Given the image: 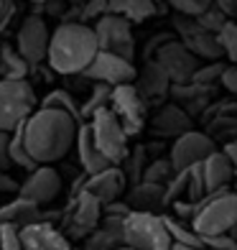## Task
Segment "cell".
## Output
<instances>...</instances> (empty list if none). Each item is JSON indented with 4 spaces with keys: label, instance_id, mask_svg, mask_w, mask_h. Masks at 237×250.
<instances>
[{
    "label": "cell",
    "instance_id": "f6af8a7d",
    "mask_svg": "<svg viewBox=\"0 0 237 250\" xmlns=\"http://www.w3.org/2000/svg\"><path fill=\"white\" fill-rule=\"evenodd\" d=\"M0 191H18V184H16L10 176L0 174Z\"/></svg>",
    "mask_w": 237,
    "mask_h": 250
},
{
    "label": "cell",
    "instance_id": "e0dca14e",
    "mask_svg": "<svg viewBox=\"0 0 237 250\" xmlns=\"http://www.w3.org/2000/svg\"><path fill=\"white\" fill-rule=\"evenodd\" d=\"M125 187H128V176H125V171H122L118 164L102 168V171L87 174V179H84V189L89 191V194H95L102 204L120 199V194L125 191Z\"/></svg>",
    "mask_w": 237,
    "mask_h": 250
},
{
    "label": "cell",
    "instance_id": "30bf717a",
    "mask_svg": "<svg viewBox=\"0 0 237 250\" xmlns=\"http://www.w3.org/2000/svg\"><path fill=\"white\" fill-rule=\"evenodd\" d=\"M82 74L87 79H92V82H102V84H125V82H135V74H138V69H135L133 59H125V56H118L112 51H102L99 49L92 62H89Z\"/></svg>",
    "mask_w": 237,
    "mask_h": 250
},
{
    "label": "cell",
    "instance_id": "9c48e42d",
    "mask_svg": "<svg viewBox=\"0 0 237 250\" xmlns=\"http://www.w3.org/2000/svg\"><path fill=\"white\" fill-rule=\"evenodd\" d=\"M110 110L118 115L120 125L125 128L128 138L138 135L145 128V100L133 82L115 84L110 95Z\"/></svg>",
    "mask_w": 237,
    "mask_h": 250
},
{
    "label": "cell",
    "instance_id": "1f68e13d",
    "mask_svg": "<svg viewBox=\"0 0 237 250\" xmlns=\"http://www.w3.org/2000/svg\"><path fill=\"white\" fill-rule=\"evenodd\" d=\"M176 171H174V166H171V161H163V158H158V161H153V164H148L143 168V181H151V184H163L166 187V181L171 179Z\"/></svg>",
    "mask_w": 237,
    "mask_h": 250
},
{
    "label": "cell",
    "instance_id": "f35d334b",
    "mask_svg": "<svg viewBox=\"0 0 237 250\" xmlns=\"http://www.w3.org/2000/svg\"><path fill=\"white\" fill-rule=\"evenodd\" d=\"M8 141H10V130H0V171H8L13 166L10 151H8Z\"/></svg>",
    "mask_w": 237,
    "mask_h": 250
},
{
    "label": "cell",
    "instance_id": "52a82bcc",
    "mask_svg": "<svg viewBox=\"0 0 237 250\" xmlns=\"http://www.w3.org/2000/svg\"><path fill=\"white\" fill-rule=\"evenodd\" d=\"M99 217H102V202L95 194H89L87 189H79L77 194L69 197V204L61 209L59 225L69 240H84L97 227Z\"/></svg>",
    "mask_w": 237,
    "mask_h": 250
},
{
    "label": "cell",
    "instance_id": "d6a6232c",
    "mask_svg": "<svg viewBox=\"0 0 237 250\" xmlns=\"http://www.w3.org/2000/svg\"><path fill=\"white\" fill-rule=\"evenodd\" d=\"M224 66H227V64H222V62H212V64H207V66L199 64L197 72H194V77H191V82L199 84V87H212L214 82H219Z\"/></svg>",
    "mask_w": 237,
    "mask_h": 250
},
{
    "label": "cell",
    "instance_id": "836d02e7",
    "mask_svg": "<svg viewBox=\"0 0 237 250\" xmlns=\"http://www.w3.org/2000/svg\"><path fill=\"white\" fill-rule=\"evenodd\" d=\"M194 18H197V23H199L201 28H207V31H212V33H217V31L224 26V21H227L230 16H227V13H222V10L212 3L209 8H204V10H201L199 16H194Z\"/></svg>",
    "mask_w": 237,
    "mask_h": 250
},
{
    "label": "cell",
    "instance_id": "cb8c5ba5",
    "mask_svg": "<svg viewBox=\"0 0 237 250\" xmlns=\"http://www.w3.org/2000/svg\"><path fill=\"white\" fill-rule=\"evenodd\" d=\"M156 3L158 0H107V13H118L130 23H143L156 16Z\"/></svg>",
    "mask_w": 237,
    "mask_h": 250
},
{
    "label": "cell",
    "instance_id": "6da1fadb",
    "mask_svg": "<svg viewBox=\"0 0 237 250\" xmlns=\"http://www.w3.org/2000/svg\"><path fill=\"white\" fill-rule=\"evenodd\" d=\"M79 123L64 110L41 107L23 120V141L36 164H56L69 153Z\"/></svg>",
    "mask_w": 237,
    "mask_h": 250
},
{
    "label": "cell",
    "instance_id": "603a6c76",
    "mask_svg": "<svg viewBox=\"0 0 237 250\" xmlns=\"http://www.w3.org/2000/svg\"><path fill=\"white\" fill-rule=\"evenodd\" d=\"M41 220V207L36 202H31L26 197H16L13 202H8L0 207V225H16V227H23L28 222H36Z\"/></svg>",
    "mask_w": 237,
    "mask_h": 250
},
{
    "label": "cell",
    "instance_id": "c3c4849f",
    "mask_svg": "<svg viewBox=\"0 0 237 250\" xmlns=\"http://www.w3.org/2000/svg\"><path fill=\"white\" fill-rule=\"evenodd\" d=\"M115 250H133V248H128V245H120V248H115Z\"/></svg>",
    "mask_w": 237,
    "mask_h": 250
},
{
    "label": "cell",
    "instance_id": "4316f807",
    "mask_svg": "<svg viewBox=\"0 0 237 250\" xmlns=\"http://www.w3.org/2000/svg\"><path fill=\"white\" fill-rule=\"evenodd\" d=\"M28 69H31V64L18 54V49H8V46L0 49V77L23 79V77H28Z\"/></svg>",
    "mask_w": 237,
    "mask_h": 250
},
{
    "label": "cell",
    "instance_id": "d6986e66",
    "mask_svg": "<svg viewBox=\"0 0 237 250\" xmlns=\"http://www.w3.org/2000/svg\"><path fill=\"white\" fill-rule=\"evenodd\" d=\"M135 87H138V92L143 95V100H158V97H166L168 89H171V79H168L166 69L156 59H148L145 66L135 74Z\"/></svg>",
    "mask_w": 237,
    "mask_h": 250
},
{
    "label": "cell",
    "instance_id": "f546056e",
    "mask_svg": "<svg viewBox=\"0 0 237 250\" xmlns=\"http://www.w3.org/2000/svg\"><path fill=\"white\" fill-rule=\"evenodd\" d=\"M217 41L222 46V54L227 56V62L237 66V21L235 18L224 21V26L217 31Z\"/></svg>",
    "mask_w": 237,
    "mask_h": 250
},
{
    "label": "cell",
    "instance_id": "8fae6325",
    "mask_svg": "<svg viewBox=\"0 0 237 250\" xmlns=\"http://www.w3.org/2000/svg\"><path fill=\"white\" fill-rule=\"evenodd\" d=\"M156 62L166 69L171 84H186V82H191L197 66L201 64L197 56L184 46V41H176V39H166L161 46H158Z\"/></svg>",
    "mask_w": 237,
    "mask_h": 250
},
{
    "label": "cell",
    "instance_id": "ac0fdd59",
    "mask_svg": "<svg viewBox=\"0 0 237 250\" xmlns=\"http://www.w3.org/2000/svg\"><path fill=\"white\" fill-rule=\"evenodd\" d=\"M122 220L125 217H112V214H102L97 227L84 237V250H115L122 243Z\"/></svg>",
    "mask_w": 237,
    "mask_h": 250
},
{
    "label": "cell",
    "instance_id": "5bb4252c",
    "mask_svg": "<svg viewBox=\"0 0 237 250\" xmlns=\"http://www.w3.org/2000/svg\"><path fill=\"white\" fill-rule=\"evenodd\" d=\"M214 148H217V143H214V138L209 133H199V130L191 128V130H186L181 135H176L168 161H171L174 171H184V168L204 161Z\"/></svg>",
    "mask_w": 237,
    "mask_h": 250
},
{
    "label": "cell",
    "instance_id": "5b68a950",
    "mask_svg": "<svg viewBox=\"0 0 237 250\" xmlns=\"http://www.w3.org/2000/svg\"><path fill=\"white\" fill-rule=\"evenodd\" d=\"M39 107V97L33 92L28 77L5 79L0 77V130H13Z\"/></svg>",
    "mask_w": 237,
    "mask_h": 250
},
{
    "label": "cell",
    "instance_id": "277c9868",
    "mask_svg": "<svg viewBox=\"0 0 237 250\" xmlns=\"http://www.w3.org/2000/svg\"><path fill=\"white\" fill-rule=\"evenodd\" d=\"M122 243L133 250H171L163 217L151 209H130L122 220Z\"/></svg>",
    "mask_w": 237,
    "mask_h": 250
},
{
    "label": "cell",
    "instance_id": "7bdbcfd3",
    "mask_svg": "<svg viewBox=\"0 0 237 250\" xmlns=\"http://www.w3.org/2000/svg\"><path fill=\"white\" fill-rule=\"evenodd\" d=\"M222 13H227L230 18H235V10H237V0H212Z\"/></svg>",
    "mask_w": 237,
    "mask_h": 250
},
{
    "label": "cell",
    "instance_id": "7dc6e473",
    "mask_svg": "<svg viewBox=\"0 0 237 250\" xmlns=\"http://www.w3.org/2000/svg\"><path fill=\"white\" fill-rule=\"evenodd\" d=\"M232 187H235V191H237V166H235V176H232Z\"/></svg>",
    "mask_w": 237,
    "mask_h": 250
},
{
    "label": "cell",
    "instance_id": "b9f144b4",
    "mask_svg": "<svg viewBox=\"0 0 237 250\" xmlns=\"http://www.w3.org/2000/svg\"><path fill=\"white\" fill-rule=\"evenodd\" d=\"M143 156H145V151L138 148V151L133 153V158H130V164H133L130 179H133V181H140V176H143Z\"/></svg>",
    "mask_w": 237,
    "mask_h": 250
},
{
    "label": "cell",
    "instance_id": "3957f363",
    "mask_svg": "<svg viewBox=\"0 0 237 250\" xmlns=\"http://www.w3.org/2000/svg\"><path fill=\"white\" fill-rule=\"evenodd\" d=\"M189 225L207 237V235H224L237 225V191L224 187L217 191H209L197 202V209L191 214Z\"/></svg>",
    "mask_w": 237,
    "mask_h": 250
},
{
    "label": "cell",
    "instance_id": "e575fe53",
    "mask_svg": "<svg viewBox=\"0 0 237 250\" xmlns=\"http://www.w3.org/2000/svg\"><path fill=\"white\" fill-rule=\"evenodd\" d=\"M168 5L181 16H199L204 8L212 5V0H168Z\"/></svg>",
    "mask_w": 237,
    "mask_h": 250
},
{
    "label": "cell",
    "instance_id": "f1b7e54d",
    "mask_svg": "<svg viewBox=\"0 0 237 250\" xmlns=\"http://www.w3.org/2000/svg\"><path fill=\"white\" fill-rule=\"evenodd\" d=\"M41 107H56V110H64V112H69V115L77 120V123H84L82 118V112H79V102L66 92V89H51V92L43 97L39 102Z\"/></svg>",
    "mask_w": 237,
    "mask_h": 250
},
{
    "label": "cell",
    "instance_id": "7a4b0ae2",
    "mask_svg": "<svg viewBox=\"0 0 237 250\" xmlns=\"http://www.w3.org/2000/svg\"><path fill=\"white\" fill-rule=\"evenodd\" d=\"M99 51L95 28L82 21H66L56 26L49 36L46 59L49 66L59 74H82V69L92 62V56Z\"/></svg>",
    "mask_w": 237,
    "mask_h": 250
},
{
    "label": "cell",
    "instance_id": "ba28073f",
    "mask_svg": "<svg viewBox=\"0 0 237 250\" xmlns=\"http://www.w3.org/2000/svg\"><path fill=\"white\" fill-rule=\"evenodd\" d=\"M92 28L97 36V46L102 51H112L118 56H125V59L135 56V36L128 18L118 13H102Z\"/></svg>",
    "mask_w": 237,
    "mask_h": 250
},
{
    "label": "cell",
    "instance_id": "bcb514c9",
    "mask_svg": "<svg viewBox=\"0 0 237 250\" xmlns=\"http://www.w3.org/2000/svg\"><path fill=\"white\" fill-rule=\"evenodd\" d=\"M171 250H204V248H194V245H181V243H171Z\"/></svg>",
    "mask_w": 237,
    "mask_h": 250
},
{
    "label": "cell",
    "instance_id": "ffe728a7",
    "mask_svg": "<svg viewBox=\"0 0 237 250\" xmlns=\"http://www.w3.org/2000/svg\"><path fill=\"white\" fill-rule=\"evenodd\" d=\"M201 176H204V187H207V194L209 191H217L232 184V176H235V164L230 161L222 151L214 148L204 161H201Z\"/></svg>",
    "mask_w": 237,
    "mask_h": 250
},
{
    "label": "cell",
    "instance_id": "2e32d148",
    "mask_svg": "<svg viewBox=\"0 0 237 250\" xmlns=\"http://www.w3.org/2000/svg\"><path fill=\"white\" fill-rule=\"evenodd\" d=\"M23 250H72V240L49 220L28 222L18 230Z\"/></svg>",
    "mask_w": 237,
    "mask_h": 250
},
{
    "label": "cell",
    "instance_id": "4dcf8cb0",
    "mask_svg": "<svg viewBox=\"0 0 237 250\" xmlns=\"http://www.w3.org/2000/svg\"><path fill=\"white\" fill-rule=\"evenodd\" d=\"M110 95H112V87H110V84L95 82L92 97H89L84 105H79V112H82V118L89 120V115H92V112H97L99 107H107V105H110Z\"/></svg>",
    "mask_w": 237,
    "mask_h": 250
},
{
    "label": "cell",
    "instance_id": "60d3db41",
    "mask_svg": "<svg viewBox=\"0 0 237 250\" xmlns=\"http://www.w3.org/2000/svg\"><path fill=\"white\" fill-rule=\"evenodd\" d=\"M16 16V0H0V31H3Z\"/></svg>",
    "mask_w": 237,
    "mask_h": 250
},
{
    "label": "cell",
    "instance_id": "74e56055",
    "mask_svg": "<svg viewBox=\"0 0 237 250\" xmlns=\"http://www.w3.org/2000/svg\"><path fill=\"white\" fill-rule=\"evenodd\" d=\"M102 13H107V0H87L84 8H82V18H79V21L99 18Z\"/></svg>",
    "mask_w": 237,
    "mask_h": 250
},
{
    "label": "cell",
    "instance_id": "4fadbf2b",
    "mask_svg": "<svg viewBox=\"0 0 237 250\" xmlns=\"http://www.w3.org/2000/svg\"><path fill=\"white\" fill-rule=\"evenodd\" d=\"M49 26L39 13L26 16L23 23L18 28V36H16V49L23 59L36 66L41 62H46V51H49Z\"/></svg>",
    "mask_w": 237,
    "mask_h": 250
},
{
    "label": "cell",
    "instance_id": "ee69618b",
    "mask_svg": "<svg viewBox=\"0 0 237 250\" xmlns=\"http://www.w3.org/2000/svg\"><path fill=\"white\" fill-rule=\"evenodd\" d=\"M222 153L227 156L230 161H232V164L237 166V138H235V141H227V143H224V148H222Z\"/></svg>",
    "mask_w": 237,
    "mask_h": 250
},
{
    "label": "cell",
    "instance_id": "484cf974",
    "mask_svg": "<svg viewBox=\"0 0 237 250\" xmlns=\"http://www.w3.org/2000/svg\"><path fill=\"white\" fill-rule=\"evenodd\" d=\"M161 217H163V225H166V230H168V235H171L174 243L204 248V237H201L191 225H186L184 220H178V217H171V214H161Z\"/></svg>",
    "mask_w": 237,
    "mask_h": 250
},
{
    "label": "cell",
    "instance_id": "7c38bea8",
    "mask_svg": "<svg viewBox=\"0 0 237 250\" xmlns=\"http://www.w3.org/2000/svg\"><path fill=\"white\" fill-rule=\"evenodd\" d=\"M174 26L176 31L181 33V41H184V46L197 56V59H207V62H217L222 59V46H219V41H217V33H212L207 28H201L197 23V18L194 16H181V13H176L174 18Z\"/></svg>",
    "mask_w": 237,
    "mask_h": 250
},
{
    "label": "cell",
    "instance_id": "83f0119b",
    "mask_svg": "<svg viewBox=\"0 0 237 250\" xmlns=\"http://www.w3.org/2000/svg\"><path fill=\"white\" fill-rule=\"evenodd\" d=\"M8 151H10V161L13 166H20V168H36L39 164L31 158L28 148H26V141H23V123L18 125V128L10 130V141H8Z\"/></svg>",
    "mask_w": 237,
    "mask_h": 250
},
{
    "label": "cell",
    "instance_id": "7402d4cb",
    "mask_svg": "<svg viewBox=\"0 0 237 250\" xmlns=\"http://www.w3.org/2000/svg\"><path fill=\"white\" fill-rule=\"evenodd\" d=\"M191 115L184 110V107H178V105H163L161 110L153 115L151 120V128L156 135H166V138H176V135H181L186 130H191Z\"/></svg>",
    "mask_w": 237,
    "mask_h": 250
},
{
    "label": "cell",
    "instance_id": "8992f818",
    "mask_svg": "<svg viewBox=\"0 0 237 250\" xmlns=\"http://www.w3.org/2000/svg\"><path fill=\"white\" fill-rule=\"evenodd\" d=\"M89 133H92V141L99 151L105 153V158L110 164H122L128 158L130 148H128V133L120 125L118 115L107 107H99L97 112H92L87 120Z\"/></svg>",
    "mask_w": 237,
    "mask_h": 250
},
{
    "label": "cell",
    "instance_id": "681fc988",
    "mask_svg": "<svg viewBox=\"0 0 237 250\" xmlns=\"http://www.w3.org/2000/svg\"><path fill=\"white\" fill-rule=\"evenodd\" d=\"M235 21H237V10H235Z\"/></svg>",
    "mask_w": 237,
    "mask_h": 250
},
{
    "label": "cell",
    "instance_id": "d590c367",
    "mask_svg": "<svg viewBox=\"0 0 237 250\" xmlns=\"http://www.w3.org/2000/svg\"><path fill=\"white\" fill-rule=\"evenodd\" d=\"M18 230L16 225H0V250H23Z\"/></svg>",
    "mask_w": 237,
    "mask_h": 250
},
{
    "label": "cell",
    "instance_id": "44dd1931",
    "mask_svg": "<svg viewBox=\"0 0 237 250\" xmlns=\"http://www.w3.org/2000/svg\"><path fill=\"white\" fill-rule=\"evenodd\" d=\"M74 146H77V153H79V164H82V171L84 174H95V171H102V168L112 166L105 153L95 146L92 141V133H89V125L87 120L79 123L77 128V138H74Z\"/></svg>",
    "mask_w": 237,
    "mask_h": 250
},
{
    "label": "cell",
    "instance_id": "8d00e7d4",
    "mask_svg": "<svg viewBox=\"0 0 237 250\" xmlns=\"http://www.w3.org/2000/svg\"><path fill=\"white\" fill-rule=\"evenodd\" d=\"M204 250H237V240L232 235H207L204 237Z\"/></svg>",
    "mask_w": 237,
    "mask_h": 250
},
{
    "label": "cell",
    "instance_id": "ab89813d",
    "mask_svg": "<svg viewBox=\"0 0 237 250\" xmlns=\"http://www.w3.org/2000/svg\"><path fill=\"white\" fill-rule=\"evenodd\" d=\"M219 82H222V87L227 89V92L237 95V66H235V64H227V66H224Z\"/></svg>",
    "mask_w": 237,
    "mask_h": 250
},
{
    "label": "cell",
    "instance_id": "9a60e30c",
    "mask_svg": "<svg viewBox=\"0 0 237 250\" xmlns=\"http://www.w3.org/2000/svg\"><path fill=\"white\" fill-rule=\"evenodd\" d=\"M59 191H61V176L49 164H39L36 168H31L28 179L23 184H18V194L31 199V202H36L39 207L54 202L59 197Z\"/></svg>",
    "mask_w": 237,
    "mask_h": 250
},
{
    "label": "cell",
    "instance_id": "d4e9b609",
    "mask_svg": "<svg viewBox=\"0 0 237 250\" xmlns=\"http://www.w3.org/2000/svg\"><path fill=\"white\" fill-rule=\"evenodd\" d=\"M130 209H151L163 204V184H151V181H135V187L130 189L128 197Z\"/></svg>",
    "mask_w": 237,
    "mask_h": 250
}]
</instances>
